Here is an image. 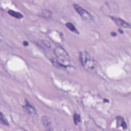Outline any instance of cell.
Masks as SVG:
<instances>
[{
	"label": "cell",
	"instance_id": "6da1fadb",
	"mask_svg": "<svg viewBox=\"0 0 131 131\" xmlns=\"http://www.w3.org/2000/svg\"><path fill=\"white\" fill-rule=\"evenodd\" d=\"M57 61L60 64L61 68H66L70 66V58L67 52L60 46L56 47L54 50Z\"/></svg>",
	"mask_w": 131,
	"mask_h": 131
},
{
	"label": "cell",
	"instance_id": "7a4b0ae2",
	"mask_svg": "<svg viewBox=\"0 0 131 131\" xmlns=\"http://www.w3.org/2000/svg\"><path fill=\"white\" fill-rule=\"evenodd\" d=\"M79 58L81 64L85 70L91 71L95 69L96 62L88 52L86 51L81 52L79 54Z\"/></svg>",
	"mask_w": 131,
	"mask_h": 131
},
{
	"label": "cell",
	"instance_id": "3957f363",
	"mask_svg": "<svg viewBox=\"0 0 131 131\" xmlns=\"http://www.w3.org/2000/svg\"><path fill=\"white\" fill-rule=\"evenodd\" d=\"M73 7H74L75 10L77 12V13L84 20L90 21L93 20L92 16L87 11L84 10L79 5L75 4L73 5Z\"/></svg>",
	"mask_w": 131,
	"mask_h": 131
},
{
	"label": "cell",
	"instance_id": "277c9868",
	"mask_svg": "<svg viewBox=\"0 0 131 131\" xmlns=\"http://www.w3.org/2000/svg\"><path fill=\"white\" fill-rule=\"evenodd\" d=\"M111 18L117 24V25L119 26H121V27H123L124 28H130V27L129 24L126 22L125 21H124V20L120 18L112 16L111 17Z\"/></svg>",
	"mask_w": 131,
	"mask_h": 131
},
{
	"label": "cell",
	"instance_id": "5b68a950",
	"mask_svg": "<svg viewBox=\"0 0 131 131\" xmlns=\"http://www.w3.org/2000/svg\"><path fill=\"white\" fill-rule=\"evenodd\" d=\"M26 101L25 105L24 106V109L28 114L32 115H36L37 114V112L35 108L27 100Z\"/></svg>",
	"mask_w": 131,
	"mask_h": 131
},
{
	"label": "cell",
	"instance_id": "8992f818",
	"mask_svg": "<svg viewBox=\"0 0 131 131\" xmlns=\"http://www.w3.org/2000/svg\"><path fill=\"white\" fill-rule=\"evenodd\" d=\"M116 119L117 120V127H122V128L125 129L126 128L127 126L123 118H122L121 116H117Z\"/></svg>",
	"mask_w": 131,
	"mask_h": 131
},
{
	"label": "cell",
	"instance_id": "52a82bcc",
	"mask_svg": "<svg viewBox=\"0 0 131 131\" xmlns=\"http://www.w3.org/2000/svg\"><path fill=\"white\" fill-rule=\"evenodd\" d=\"M8 13L12 16H13L16 18H17V19H20V18H21L23 17V14H21L20 13H19L18 12H16L12 10H8Z\"/></svg>",
	"mask_w": 131,
	"mask_h": 131
},
{
	"label": "cell",
	"instance_id": "ba28073f",
	"mask_svg": "<svg viewBox=\"0 0 131 131\" xmlns=\"http://www.w3.org/2000/svg\"><path fill=\"white\" fill-rule=\"evenodd\" d=\"M41 120H42V124L45 126H49L51 123V119L48 116H43Z\"/></svg>",
	"mask_w": 131,
	"mask_h": 131
},
{
	"label": "cell",
	"instance_id": "9c48e42d",
	"mask_svg": "<svg viewBox=\"0 0 131 131\" xmlns=\"http://www.w3.org/2000/svg\"><path fill=\"white\" fill-rule=\"evenodd\" d=\"M66 25L68 28V29L69 30H70L71 31H72V32H74V33H75L76 34H78L79 33L78 31L77 30V29H76L75 26L72 23L68 22V23H66Z\"/></svg>",
	"mask_w": 131,
	"mask_h": 131
},
{
	"label": "cell",
	"instance_id": "30bf717a",
	"mask_svg": "<svg viewBox=\"0 0 131 131\" xmlns=\"http://www.w3.org/2000/svg\"><path fill=\"white\" fill-rule=\"evenodd\" d=\"M0 120H1V123H2L3 124H4V125H6V126L9 125V122H8V121H7L6 118L5 117V116H4V115L2 112H1Z\"/></svg>",
	"mask_w": 131,
	"mask_h": 131
},
{
	"label": "cell",
	"instance_id": "8fae6325",
	"mask_svg": "<svg viewBox=\"0 0 131 131\" xmlns=\"http://www.w3.org/2000/svg\"><path fill=\"white\" fill-rule=\"evenodd\" d=\"M73 120L74 121V123L76 125L78 124L80 121H81V118L79 114H74L73 116Z\"/></svg>",
	"mask_w": 131,
	"mask_h": 131
},
{
	"label": "cell",
	"instance_id": "7c38bea8",
	"mask_svg": "<svg viewBox=\"0 0 131 131\" xmlns=\"http://www.w3.org/2000/svg\"><path fill=\"white\" fill-rule=\"evenodd\" d=\"M23 45L25 46H28V42L27 41H24L23 42Z\"/></svg>",
	"mask_w": 131,
	"mask_h": 131
},
{
	"label": "cell",
	"instance_id": "4fadbf2b",
	"mask_svg": "<svg viewBox=\"0 0 131 131\" xmlns=\"http://www.w3.org/2000/svg\"><path fill=\"white\" fill-rule=\"evenodd\" d=\"M111 35H112V36H116L117 34H116V32H111Z\"/></svg>",
	"mask_w": 131,
	"mask_h": 131
}]
</instances>
